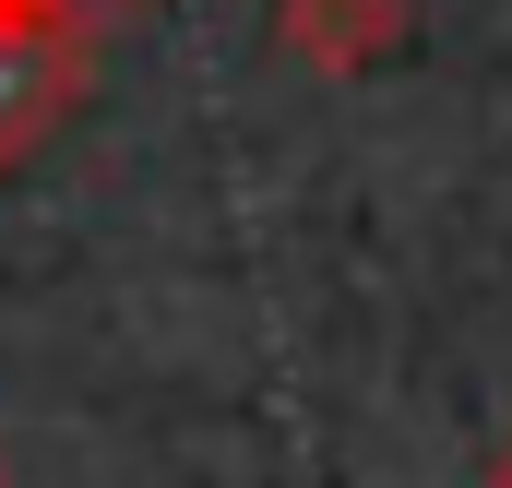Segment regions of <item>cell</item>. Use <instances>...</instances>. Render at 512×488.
<instances>
[{
    "instance_id": "7a4b0ae2",
    "label": "cell",
    "mask_w": 512,
    "mask_h": 488,
    "mask_svg": "<svg viewBox=\"0 0 512 488\" xmlns=\"http://www.w3.org/2000/svg\"><path fill=\"white\" fill-rule=\"evenodd\" d=\"M274 48L322 84H358L405 48V0H274Z\"/></svg>"
},
{
    "instance_id": "3957f363",
    "label": "cell",
    "mask_w": 512,
    "mask_h": 488,
    "mask_svg": "<svg viewBox=\"0 0 512 488\" xmlns=\"http://www.w3.org/2000/svg\"><path fill=\"white\" fill-rule=\"evenodd\" d=\"M489 488H512V441H501V453H489Z\"/></svg>"
},
{
    "instance_id": "277c9868",
    "label": "cell",
    "mask_w": 512,
    "mask_h": 488,
    "mask_svg": "<svg viewBox=\"0 0 512 488\" xmlns=\"http://www.w3.org/2000/svg\"><path fill=\"white\" fill-rule=\"evenodd\" d=\"M0 488H12V477H0Z\"/></svg>"
},
{
    "instance_id": "6da1fadb",
    "label": "cell",
    "mask_w": 512,
    "mask_h": 488,
    "mask_svg": "<svg viewBox=\"0 0 512 488\" xmlns=\"http://www.w3.org/2000/svg\"><path fill=\"white\" fill-rule=\"evenodd\" d=\"M84 84H96V36H0V167L60 143Z\"/></svg>"
}]
</instances>
